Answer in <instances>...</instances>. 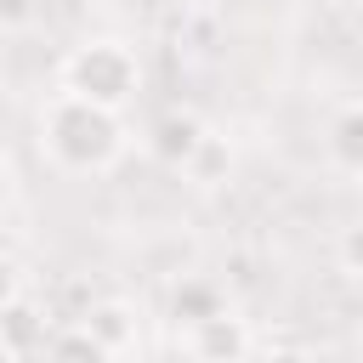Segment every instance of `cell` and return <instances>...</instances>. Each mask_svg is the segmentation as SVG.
I'll return each mask as SVG.
<instances>
[{
    "label": "cell",
    "instance_id": "obj_1",
    "mask_svg": "<svg viewBox=\"0 0 363 363\" xmlns=\"http://www.w3.org/2000/svg\"><path fill=\"white\" fill-rule=\"evenodd\" d=\"M40 147H45V159H51L57 170H68V176H96V170H108V164L125 153V125H119L113 108H96V102H85V96L57 91V96L45 102V113H40Z\"/></svg>",
    "mask_w": 363,
    "mask_h": 363
},
{
    "label": "cell",
    "instance_id": "obj_2",
    "mask_svg": "<svg viewBox=\"0 0 363 363\" xmlns=\"http://www.w3.org/2000/svg\"><path fill=\"white\" fill-rule=\"evenodd\" d=\"M136 85H142V62L125 40H85L62 62V91L85 96L96 108H113V113L136 96Z\"/></svg>",
    "mask_w": 363,
    "mask_h": 363
},
{
    "label": "cell",
    "instance_id": "obj_3",
    "mask_svg": "<svg viewBox=\"0 0 363 363\" xmlns=\"http://www.w3.org/2000/svg\"><path fill=\"white\" fill-rule=\"evenodd\" d=\"M147 153H153V164H164V170H187L193 159H199V147L210 142V125L193 113V108H164V113H153V125H147Z\"/></svg>",
    "mask_w": 363,
    "mask_h": 363
},
{
    "label": "cell",
    "instance_id": "obj_4",
    "mask_svg": "<svg viewBox=\"0 0 363 363\" xmlns=\"http://www.w3.org/2000/svg\"><path fill=\"white\" fill-rule=\"evenodd\" d=\"M0 352H6L11 363L45 352V312H40L34 295L17 289V284L6 289V306H0Z\"/></svg>",
    "mask_w": 363,
    "mask_h": 363
},
{
    "label": "cell",
    "instance_id": "obj_5",
    "mask_svg": "<svg viewBox=\"0 0 363 363\" xmlns=\"http://www.w3.org/2000/svg\"><path fill=\"white\" fill-rule=\"evenodd\" d=\"M182 340H187V357L193 363H238V357H250V323L238 312H221V318L187 329Z\"/></svg>",
    "mask_w": 363,
    "mask_h": 363
},
{
    "label": "cell",
    "instance_id": "obj_6",
    "mask_svg": "<svg viewBox=\"0 0 363 363\" xmlns=\"http://www.w3.org/2000/svg\"><path fill=\"white\" fill-rule=\"evenodd\" d=\"M221 312H233V306H227V289H221L216 278H204V272L176 278V289H170V318H176L182 335L199 329V323H210V318H221Z\"/></svg>",
    "mask_w": 363,
    "mask_h": 363
},
{
    "label": "cell",
    "instance_id": "obj_7",
    "mask_svg": "<svg viewBox=\"0 0 363 363\" xmlns=\"http://www.w3.org/2000/svg\"><path fill=\"white\" fill-rule=\"evenodd\" d=\"M323 159L340 170V176H357L363 182V96L335 108V119L323 125Z\"/></svg>",
    "mask_w": 363,
    "mask_h": 363
},
{
    "label": "cell",
    "instance_id": "obj_8",
    "mask_svg": "<svg viewBox=\"0 0 363 363\" xmlns=\"http://www.w3.org/2000/svg\"><path fill=\"white\" fill-rule=\"evenodd\" d=\"M79 323H85V329L113 352V357L136 352V340H142V318H136V306H130V301H91Z\"/></svg>",
    "mask_w": 363,
    "mask_h": 363
},
{
    "label": "cell",
    "instance_id": "obj_9",
    "mask_svg": "<svg viewBox=\"0 0 363 363\" xmlns=\"http://www.w3.org/2000/svg\"><path fill=\"white\" fill-rule=\"evenodd\" d=\"M45 363H119L85 323H68V329H57L51 340H45V352H40Z\"/></svg>",
    "mask_w": 363,
    "mask_h": 363
},
{
    "label": "cell",
    "instance_id": "obj_10",
    "mask_svg": "<svg viewBox=\"0 0 363 363\" xmlns=\"http://www.w3.org/2000/svg\"><path fill=\"white\" fill-rule=\"evenodd\" d=\"M182 176H187L193 187H221V182L233 176V147H227V136H216V130H210V142L199 147V159H193Z\"/></svg>",
    "mask_w": 363,
    "mask_h": 363
},
{
    "label": "cell",
    "instance_id": "obj_11",
    "mask_svg": "<svg viewBox=\"0 0 363 363\" xmlns=\"http://www.w3.org/2000/svg\"><path fill=\"white\" fill-rule=\"evenodd\" d=\"M335 261H340V272H352V278L363 284V221L340 227V238H335Z\"/></svg>",
    "mask_w": 363,
    "mask_h": 363
},
{
    "label": "cell",
    "instance_id": "obj_12",
    "mask_svg": "<svg viewBox=\"0 0 363 363\" xmlns=\"http://www.w3.org/2000/svg\"><path fill=\"white\" fill-rule=\"evenodd\" d=\"M34 11H40V0H0V28L6 34H23L34 23Z\"/></svg>",
    "mask_w": 363,
    "mask_h": 363
},
{
    "label": "cell",
    "instance_id": "obj_13",
    "mask_svg": "<svg viewBox=\"0 0 363 363\" xmlns=\"http://www.w3.org/2000/svg\"><path fill=\"white\" fill-rule=\"evenodd\" d=\"M261 363H318V357H306V352H295V346H278V352L261 357Z\"/></svg>",
    "mask_w": 363,
    "mask_h": 363
},
{
    "label": "cell",
    "instance_id": "obj_14",
    "mask_svg": "<svg viewBox=\"0 0 363 363\" xmlns=\"http://www.w3.org/2000/svg\"><path fill=\"white\" fill-rule=\"evenodd\" d=\"M238 363H255V357H238Z\"/></svg>",
    "mask_w": 363,
    "mask_h": 363
},
{
    "label": "cell",
    "instance_id": "obj_15",
    "mask_svg": "<svg viewBox=\"0 0 363 363\" xmlns=\"http://www.w3.org/2000/svg\"><path fill=\"white\" fill-rule=\"evenodd\" d=\"M352 6H363V0H352Z\"/></svg>",
    "mask_w": 363,
    "mask_h": 363
},
{
    "label": "cell",
    "instance_id": "obj_16",
    "mask_svg": "<svg viewBox=\"0 0 363 363\" xmlns=\"http://www.w3.org/2000/svg\"><path fill=\"white\" fill-rule=\"evenodd\" d=\"M357 17H363V6H357Z\"/></svg>",
    "mask_w": 363,
    "mask_h": 363
}]
</instances>
